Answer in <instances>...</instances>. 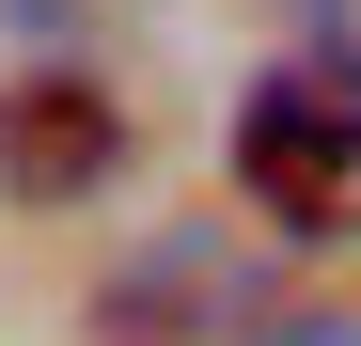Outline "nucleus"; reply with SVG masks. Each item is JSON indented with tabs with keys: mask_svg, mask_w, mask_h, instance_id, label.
I'll use <instances>...</instances> for the list:
<instances>
[{
	"mask_svg": "<svg viewBox=\"0 0 361 346\" xmlns=\"http://www.w3.org/2000/svg\"><path fill=\"white\" fill-rule=\"evenodd\" d=\"M235 189H252L283 237H345L361 220V95L314 79V64L252 79V110H235Z\"/></svg>",
	"mask_w": 361,
	"mask_h": 346,
	"instance_id": "obj_1",
	"label": "nucleus"
},
{
	"mask_svg": "<svg viewBox=\"0 0 361 346\" xmlns=\"http://www.w3.org/2000/svg\"><path fill=\"white\" fill-rule=\"evenodd\" d=\"M110 157H126V110H110L94 79H47V95H16V110H0V173H16L32 205H63V189H94Z\"/></svg>",
	"mask_w": 361,
	"mask_h": 346,
	"instance_id": "obj_2",
	"label": "nucleus"
},
{
	"mask_svg": "<svg viewBox=\"0 0 361 346\" xmlns=\"http://www.w3.org/2000/svg\"><path fill=\"white\" fill-rule=\"evenodd\" d=\"M283 16H298V47H314V79L361 95V0H283Z\"/></svg>",
	"mask_w": 361,
	"mask_h": 346,
	"instance_id": "obj_3",
	"label": "nucleus"
},
{
	"mask_svg": "<svg viewBox=\"0 0 361 346\" xmlns=\"http://www.w3.org/2000/svg\"><path fill=\"white\" fill-rule=\"evenodd\" d=\"M252 346H361V315H267Z\"/></svg>",
	"mask_w": 361,
	"mask_h": 346,
	"instance_id": "obj_4",
	"label": "nucleus"
}]
</instances>
